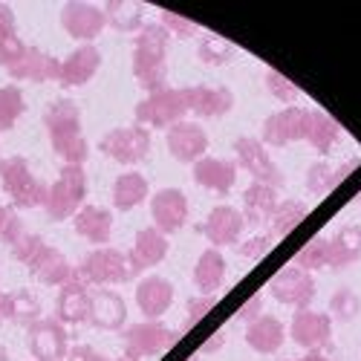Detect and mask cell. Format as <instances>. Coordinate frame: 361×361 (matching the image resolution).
Instances as JSON below:
<instances>
[{"label": "cell", "instance_id": "obj_1", "mask_svg": "<svg viewBox=\"0 0 361 361\" xmlns=\"http://www.w3.org/2000/svg\"><path fill=\"white\" fill-rule=\"evenodd\" d=\"M168 32L162 23H142L133 41V78L145 93H159L168 81Z\"/></svg>", "mask_w": 361, "mask_h": 361}, {"label": "cell", "instance_id": "obj_2", "mask_svg": "<svg viewBox=\"0 0 361 361\" xmlns=\"http://www.w3.org/2000/svg\"><path fill=\"white\" fill-rule=\"evenodd\" d=\"M44 128L49 133V145L64 165H84L90 157V142L81 130V113L70 99H58L44 116Z\"/></svg>", "mask_w": 361, "mask_h": 361}, {"label": "cell", "instance_id": "obj_3", "mask_svg": "<svg viewBox=\"0 0 361 361\" xmlns=\"http://www.w3.org/2000/svg\"><path fill=\"white\" fill-rule=\"evenodd\" d=\"M84 197H87V173L81 165H64L58 179L47 188V200H44V212L52 223H64L70 217H75L84 208Z\"/></svg>", "mask_w": 361, "mask_h": 361}, {"label": "cell", "instance_id": "obj_4", "mask_svg": "<svg viewBox=\"0 0 361 361\" xmlns=\"http://www.w3.org/2000/svg\"><path fill=\"white\" fill-rule=\"evenodd\" d=\"M75 269L87 281V286H107L110 289L116 283H128L136 278L130 257L118 249H110V246H102V249H93L90 255H84Z\"/></svg>", "mask_w": 361, "mask_h": 361}, {"label": "cell", "instance_id": "obj_5", "mask_svg": "<svg viewBox=\"0 0 361 361\" xmlns=\"http://www.w3.org/2000/svg\"><path fill=\"white\" fill-rule=\"evenodd\" d=\"M0 185L18 208H41L47 200V185L32 173L23 157L0 159Z\"/></svg>", "mask_w": 361, "mask_h": 361}, {"label": "cell", "instance_id": "obj_6", "mask_svg": "<svg viewBox=\"0 0 361 361\" xmlns=\"http://www.w3.org/2000/svg\"><path fill=\"white\" fill-rule=\"evenodd\" d=\"M136 125H150V128H173L179 122H185V113H188V104H185V93L183 90H173V87H165L159 93H150L145 102L136 104Z\"/></svg>", "mask_w": 361, "mask_h": 361}, {"label": "cell", "instance_id": "obj_7", "mask_svg": "<svg viewBox=\"0 0 361 361\" xmlns=\"http://www.w3.org/2000/svg\"><path fill=\"white\" fill-rule=\"evenodd\" d=\"M99 150L118 165H139L150 154V133L147 128H113L99 139Z\"/></svg>", "mask_w": 361, "mask_h": 361}, {"label": "cell", "instance_id": "obj_8", "mask_svg": "<svg viewBox=\"0 0 361 361\" xmlns=\"http://www.w3.org/2000/svg\"><path fill=\"white\" fill-rule=\"evenodd\" d=\"M176 333L171 326H165L162 321H142V324H130L125 329V355L139 361V358H150L159 355L165 350H171L176 344Z\"/></svg>", "mask_w": 361, "mask_h": 361}, {"label": "cell", "instance_id": "obj_9", "mask_svg": "<svg viewBox=\"0 0 361 361\" xmlns=\"http://www.w3.org/2000/svg\"><path fill=\"white\" fill-rule=\"evenodd\" d=\"M234 154H237V165L249 171L255 183L260 185H269V188H283L286 176L283 171L272 162V157L266 154V145L255 136H240L234 142Z\"/></svg>", "mask_w": 361, "mask_h": 361}, {"label": "cell", "instance_id": "obj_10", "mask_svg": "<svg viewBox=\"0 0 361 361\" xmlns=\"http://www.w3.org/2000/svg\"><path fill=\"white\" fill-rule=\"evenodd\" d=\"M289 336L298 347H304L310 353H321L333 347V318L326 312L315 310H295L292 324H289Z\"/></svg>", "mask_w": 361, "mask_h": 361}, {"label": "cell", "instance_id": "obj_11", "mask_svg": "<svg viewBox=\"0 0 361 361\" xmlns=\"http://www.w3.org/2000/svg\"><path fill=\"white\" fill-rule=\"evenodd\" d=\"M307 128H310V107H283L278 113H272L263 125V145L272 147H286L292 142L307 139Z\"/></svg>", "mask_w": 361, "mask_h": 361}, {"label": "cell", "instance_id": "obj_12", "mask_svg": "<svg viewBox=\"0 0 361 361\" xmlns=\"http://www.w3.org/2000/svg\"><path fill=\"white\" fill-rule=\"evenodd\" d=\"M29 353L35 361H64L70 353L67 326L58 318H38L29 326Z\"/></svg>", "mask_w": 361, "mask_h": 361}, {"label": "cell", "instance_id": "obj_13", "mask_svg": "<svg viewBox=\"0 0 361 361\" xmlns=\"http://www.w3.org/2000/svg\"><path fill=\"white\" fill-rule=\"evenodd\" d=\"M269 292L278 304H286V307H298V310H307L315 298V281L310 272L298 266H286L281 272L269 281Z\"/></svg>", "mask_w": 361, "mask_h": 361}, {"label": "cell", "instance_id": "obj_14", "mask_svg": "<svg viewBox=\"0 0 361 361\" xmlns=\"http://www.w3.org/2000/svg\"><path fill=\"white\" fill-rule=\"evenodd\" d=\"M87 315H90V286L78 275V269H73V275L58 289L55 318L64 326H78V324H87Z\"/></svg>", "mask_w": 361, "mask_h": 361}, {"label": "cell", "instance_id": "obj_15", "mask_svg": "<svg viewBox=\"0 0 361 361\" xmlns=\"http://www.w3.org/2000/svg\"><path fill=\"white\" fill-rule=\"evenodd\" d=\"M61 26L75 41L93 44L107 26V15L96 4H64L61 6Z\"/></svg>", "mask_w": 361, "mask_h": 361}, {"label": "cell", "instance_id": "obj_16", "mask_svg": "<svg viewBox=\"0 0 361 361\" xmlns=\"http://www.w3.org/2000/svg\"><path fill=\"white\" fill-rule=\"evenodd\" d=\"M188 212H191L188 197H185V191H179V188H162V191L154 194V200H150L154 228H159L165 237L176 234L188 223Z\"/></svg>", "mask_w": 361, "mask_h": 361}, {"label": "cell", "instance_id": "obj_17", "mask_svg": "<svg viewBox=\"0 0 361 361\" xmlns=\"http://www.w3.org/2000/svg\"><path fill=\"white\" fill-rule=\"evenodd\" d=\"M87 324H93L96 329H122L128 324V307H125V298L107 289V286H99L90 292V315H87Z\"/></svg>", "mask_w": 361, "mask_h": 361}, {"label": "cell", "instance_id": "obj_18", "mask_svg": "<svg viewBox=\"0 0 361 361\" xmlns=\"http://www.w3.org/2000/svg\"><path fill=\"white\" fill-rule=\"evenodd\" d=\"M165 145L171 150V157L176 162H200L205 154H208V133L202 130V125H194V122H179L173 128H168V136H165Z\"/></svg>", "mask_w": 361, "mask_h": 361}, {"label": "cell", "instance_id": "obj_19", "mask_svg": "<svg viewBox=\"0 0 361 361\" xmlns=\"http://www.w3.org/2000/svg\"><path fill=\"white\" fill-rule=\"evenodd\" d=\"M185 104L188 113L200 118H220L234 107V93L228 87H208V84H194L185 87Z\"/></svg>", "mask_w": 361, "mask_h": 361}, {"label": "cell", "instance_id": "obj_20", "mask_svg": "<svg viewBox=\"0 0 361 361\" xmlns=\"http://www.w3.org/2000/svg\"><path fill=\"white\" fill-rule=\"evenodd\" d=\"M9 75L15 81H35V84L58 81V75H61V61L38 47H26V52L9 67Z\"/></svg>", "mask_w": 361, "mask_h": 361}, {"label": "cell", "instance_id": "obj_21", "mask_svg": "<svg viewBox=\"0 0 361 361\" xmlns=\"http://www.w3.org/2000/svg\"><path fill=\"white\" fill-rule=\"evenodd\" d=\"M243 226H246V220L234 205H217L208 212L202 231L208 237V243H212V249H220V246L237 243L240 234H243Z\"/></svg>", "mask_w": 361, "mask_h": 361}, {"label": "cell", "instance_id": "obj_22", "mask_svg": "<svg viewBox=\"0 0 361 361\" xmlns=\"http://www.w3.org/2000/svg\"><path fill=\"white\" fill-rule=\"evenodd\" d=\"M136 304L147 321L162 318L173 304V283L162 275H147L136 286Z\"/></svg>", "mask_w": 361, "mask_h": 361}, {"label": "cell", "instance_id": "obj_23", "mask_svg": "<svg viewBox=\"0 0 361 361\" xmlns=\"http://www.w3.org/2000/svg\"><path fill=\"white\" fill-rule=\"evenodd\" d=\"M102 67V52L93 44H81L75 52H70L61 61V75H58V84L61 87H84L90 78H93Z\"/></svg>", "mask_w": 361, "mask_h": 361}, {"label": "cell", "instance_id": "obj_24", "mask_svg": "<svg viewBox=\"0 0 361 361\" xmlns=\"http://www.w3.org/2000/svg\"><path fill=\"white\" fill-rule=\"evenodd\" d=\"M168 249H171V243H168V237L159 228L150 226V228L136 231L133 249L128 255L130 257V266H133V275H139V272H145V269L162 263L168 257Z\"/></svg>", "mask_w": 361, "mask_h": 361}, {"label": "cell", "instance_id": "obj_25", "mask_svg": "<svg viewBox=\"0 0 361 361\" xmlns=\"http://www.w3.org/2000/svg\"><path fill=\"white\" fill-rule=\"evenodd\" d=\"M194 183L205 191L226 197L237 183V165L217 157H202L200 162H194Z\"/></svg>", "mask_w": 361, "mask_h": 361}, {"label": "cell", "instance_id": "obj_26", "mask_svg": "<svg viewBox=\"0 0 361 361\" xmlns=\"http://www.w3.org/2000/svg\"><path fill=\"white\" fill-rule=\"evenodd\" d=\"M73 228L78 237L90 240L96 246H107L113 237V214L102 205H84L73 217Z\"/></svg>", "mask_w": 361, "mask_h": 361}, {"label": "cell", "instance_id": "obj_27", "mask_svg": "<svg viewBox=\"0 0 361 361\" xmlns=\"http://www.w3.org/2000/svg\"><path fill=\"white\" fill-rule=\"evenodd\" d=\"M283 341H286V326L275 315H260L246 326V344L260 355L278 353Z\"/></svg>", "mask_w": 361, "mask_h": 361}, {"label": "cell", "instance_id": "obj_28", "mask_svg": "<svg viewBox=\"0 0 361 361\" xmlns=\"http://www.w3.org/2000/svg\"><path fill=\"white\" fill-rule=\"evenodd\" d=\"M326 243H329V266L333 269L353 266L361 257V226L350 223V226L338 228Z\"/></svg>", "mask_w": 361, "mask_h": 361}, {"label": "cell", "instance_id": "obj_29", "mask_svg": "<svg viewBox=\"0 0 361 361\" xmlns=\"http://www.w3.org/2000/svg\"><path fill=\"white\" fill-rule=\"evenodd\" d=\"M73 269L70 260L58 252L55 246H44V252L38 255V260L29 266V272L35 275V281H41L44 286H61L70 275H73Z\"/></svg>", "mask_w": 361, "mask_h": 361}, {"label": "cell", "instance_id": "obj_30", "mask_svg": "<svg viewBox=\"0 0 361 361\" xmlns=\"http://www.w3.org/2000/svg\"><path fill=\"white\" fill-rule=\"evenodd\" d=\"M278 208V188H269L260 183H252L243 194V220L255 228L260 223H266L272 217V212Z\"/></svg>", "mask_w": 361, "mask_h": 361}, {"label": "cell", "instance_id": "obj_31", "mask_svg": "<svg viewBox=\"0 0 361 361\" xmlns=\"http://www.w3.org/2000/svg\"><path fill=\"white\" fill-rule=\"evenodd\" d=\"M147 194H150V185L139 171H128L122 176H116L113 191H110L116 212H130V208H136L147 200Z\"/></svg>", "mask_w": 361, "mask_h": 361}, {"label": "cell", "instance_id": "obj_32", "mask_svg": "<svg viewBox=\"0 0 361 361\" xmlns=\"http://www.w3.org/2000/svg\"><path fill=\"white\" fill-rule=\"evenodd\" d=\"M226 281V257L220 249H205L194 266V283L202 295H214Z\"/></svg>", "mask_w": 361, "mask_h": 361}, {"label": "cell", "instance_id": "obj_33", "mask_svg": "<svg viewBox=\"0 0 361 361\" xmlns=\"http://www.w3.org/2000/svg\"><path fill=\"white\" fill-rule=\"evenodd\" d=\"M361 165V159H350V162H344V165H338V168H329L326 162H315L312 168H310V173H307V188L315 194V197H324V194H333L344 179L353 173V168H358Z\"/></svg>", "mask_w": 361, "mask_h": 361}, {"label": "cell", "instance_id": "obj_34", "mask_svg": "<svg viewBox=\"0 0 361 361\" xmlns=\"http://www.w3.org/2000/svg\"><path fill=\"white\" fill-rule=\"evenodd\" d=\"M338 139H341V125L336 122V118L329 113H324V110L310 107V128H307L304 142H310L318 154H329Z\"/></svg>", "mask_w": 361, "mask_h": 361}, {"label": "cell", "instance_id": "obj_35", "mask_svg": "<svg viewBox=\"0 0 361 361\" xmlns=\"http://www.w3.org/2000/svg\"><path fill=\"white\" fill-rule=\"evenodd\" d=\"M23 52H26V44L18 35L15 12L9 4H0V67L9 70Z\"/></svg>", "mask_w": 361, "mask_h": 361}, {"label": "cell", "instance_id": "obj_36", "mask_svg": "<svg viewBox=\"0 0 361 361\" xmlns=\"http://www.w3.org/2000/svg\"><path fill=\"white\" fill-rule=\"evenodd\" d=\"M6 321L12 324H20V326H32L41 315V300L29 292V289H15V292H6Z\"/></svg>", "mask_w": 361, "mask_h": 361}, {"label": "cell", "instance_id": "obj_37", "mask_svg": "<svg viewBox=\"0 0 361 361\" xmlns=\"http://www.w3.org/2000/svg\"><path fill=\"white\" fill-rule=\"evenodd\" d=\"M307 217V205L298 202V200H283L278 202V208L272 212V217H269V223H272V237H286L292 234L300 223H304Z\"/></svg>", "mask_w": 361, "mask_h": 361}, {"label": "cell", "instance_id": "obj_38", "mask_svg": "<svg viewBox=\"0 0 361 361\" xmlns=\"http://www.w3.org/2000/svg\"><path fill=\"white\" fill-rule=\"evenodd\" d=\"M26 113V102L18 84L0 87V133H6L18 125V118Z\"/></svg>", "mask_w": 361, "mask_h": 361}, {"label": "cell", "instance_id": "obj_39", "mask_svg": "<svg viewBox=\"0 0 361 361\" xmlns=\"http://www.w3.org/2000/svg\"><path fill=\"white\" fill-rule=\"evenodd\" d=\"M107 15V23H113L122 32H139L142 29V15L145 9L139 4H104L102 6Z\"/></svg>", "mask_w": 361, "mask_h": 361}, {"label": "cell", "instance_id": "obj_40", "mask_svg": "<svg viewBox=\"0 0 361 361\" xmlns=\"http://www.w3.org/2000/svg\"><path fill=\"white\" fill-rule=\"evenodd\" d=\"M200 61L208 64V67H220V64H228L231 58H234V47L228 41H223L220 35H202L200 41Z\"/></svg>", "mask_w": 361, "mask_h": 361}, {"label": "cell", "instance_id": "obj_41", "mask_svg": "<svg viewBox=\"0 0 361 361\" xmlns=\"http://www.w3.org/2000/svg\"><path fill=\"white\" fill-rule=\"evenodd\" d=\"M292 263L298 269H304V272H315V269L329 266V243H326L324 237H315L312 243H307L304 249L298 252V257Z\"/></svg>", "mask_w": 361, "mask_h": 361}, {"label": "cell", "instance_id": "obj_42", "mask_svg": "<svg viewBox=\"0 0 361 361\" xmlns=\"http://www.w3.org/2000/svg\"><path fill=\"white\" fill-rule=\"evenodd\" d=\"M361 310V298L353 289H338L333 298H329V318H338V321H353Z\"/></svg>", "mask_w": 361, "mask_h": 361}, {"label": "cell", "instance_id": "obj_43", "mask_svg": "<svg viewBox=\"0 0 361 361\" xmlns=\"http://www.w3.org/2000/svg\"><path fill=\"white\" fill-rule=\"evenodd\" d=\"M44 237H38V234H32V231H26L20 240H18V243L12 246V255H15V260L18 263H23L26 269L29 266H32L35 260H38V255L44 252Z\"/></svg>", "mask_w": 361, "mask_h": 361}, {"label": "cell", "instance_id": "obj_44", "mask_svg": "<svg viewBox=\"0 0 361 361\" xmlns=\"http://www.w3.org/2000/svg\"><path fill=\"white\" fill-rule=\"evenodd\" d=\"M266 87H269V93H272L278 102H286L289 107H292V102L300 99V90L286 75H281L278 70H266Z\"/></svg>", "mask_w": 361, "mask_h": 361}, {"label": "cell", "instance_id": "obj_45", "mask_svg": "<svg viewBox=\"0 0 361 361\" xmlns=\"http://www.w3.org/2000/svg\"><path fill=\"white\" fill-rule=\"evenodd\" d=\"M26 234V228H23V220L12 212V208H6V205H0V240L12 249L18 240Z\"/></svg>", "mask_w": 361, "mask_h": 361}, {"label": "cell", "instance_id": "obj_46", "mask_svg": "<svg viewBox=\"0 0 361 361\" xmlns=\"http://www.w3.org/2000/svg\"><path fill=\"white\" fill-rule=\"evenodd\" d=\"M159 23H162V29H165L168 35H176V38H194V35L200 32V26H197L194 20L179 18L176 12H162Z\"/></svg>", "mask_w": 361, "mask_h": 361}, {"label": "cell", "instance_id": "obj_47", "mask_svg": "<svg viewBox=\"0 0 361 361\" xmlns=\"http://www.w3.org/2000/svg\"><path fill=\"white\" fill-rule=\"evenodd\" d=\"M272 246H275V237L272 234H252L249 240H243V243H237V252L243 255V257L260 260V257L269 255V249H272Z\"/></svg>", "mask_w": 361, "mask_h": 361}, {"label": "cell", "instance_id": "obj_48", "mask_svg": "<svg viewBox=\"0 0 361 361\" xmlns=\"http://www.w3.org/2000/svg\"><path fill=\"white\" fill-rule=\"evenodd\" d=\"M214 304H217L214 295H197V298H191L188 300V312H185V329H194L208 312L214 310Z\"/></svg>", "mask_w": 361, "mask_h": 361}, {"label": "cell", "instance_id": "obj_49", "mask_svg": "<svg viewBox=\"0 0 361 361\" xmlns=\"http://www.w3.org/2000/svg\"><path fill=\"white\" fill-rule=\"evenodd\" d=\"M64 361H110L102 350H96V347H90V344H78V347H73L70 353H67V358Z\"/></svg>", "mask_w": 361, "mask_h": 361}, {"label": "cell", "instance_id": "obj_50", "mask_svg": "<svg viewBox=\"0 0 361 361\" xmlns=\"http://www.w3.org/2000/svg\"><path fill=\"white\" fill-rule=\"evenodd\" d=\"M260 310H263V298H260V295H252L246 304L240 307L237 318H240V321H246V324H252L255 318H260Z\"/></svg>", "mask_w": 361, "mask_h": 361}, {"label": "cell", "instance_id": "obj_51", "mask_svg": "<svg viewBox=\"0 0 361 361\" xmlns=\"http://www.w3.org/2000/svg\"><path fill=\"white\" fill-rule=\"evenodd\" d=\"M220 344H223V333H217V336H214L212 341H205V344L200 347V353H197V355H205V353H214V350H217Z\"/></svg>", "mask_w": 361, "mask_h": 361}, {"label": "cell", "instance_id": "obj_52", "mask_svg": "<svg viewBox=\"0 0 361 361\" xmlns=\"http://www.w3.org/2000/svg\"><path fill=\"white\" fill-rule=\"evenodd\" d=\"M295 361H329L324 353H307V355H300V358H295Z\"/></svg>", "mask_w": 361, "mask_h": 361}, {"label": "cell", "instance_id": "obj_53", "mask_svg": "<svg viewBox=\"0 0 361 361\" xmlns=\"http://www.w3.org/2000/svg\"><path fill=\"white\" fill-rule=\"evenodd\" d=\"M9 315H6V292H0V324H4Z\"/></svg>", "mask_w": 361, "mask_h": 361}, {"label": "cell", "instance_id": "obj_54", "mask_svg": "<svg viewBox=\"0 0 361 361\" xmlns=\"http://www.w3.org/2000/svg\"><path fill=\"white\" fill-rule=\"evenodd\" d=\"M0 361H9V353H6V347H0Z\"/></svg>", "mask_w": 361, "mask_h": 361}, {"label": "cell", "instance_id": "obj_55", "mask_svg": "<svg viewBox=\"0 0 361 361\" xmlns=\"http://www.w3.org/2000/svg\"><path fill=\"white\" fill-rule=\"evenodd\" d=\"M116 361H133V358H128V355H122V358H116Z\"/></svg>", "mask_w": 361, "mask_h": 361}, {"label": "cell", "instance_id": "obj_56", "mask_svg": "<svg viewBox=\"0 0 361 361\" xmlns=\"http://www.w3.org/2000/svg\"><path fill=\"white\" fill-rule=\"evenodd\" d=\"M188 361H197V358H188Z\"/></svg>", "mask_w": 361, "mask_h": 361}]
</instances>
